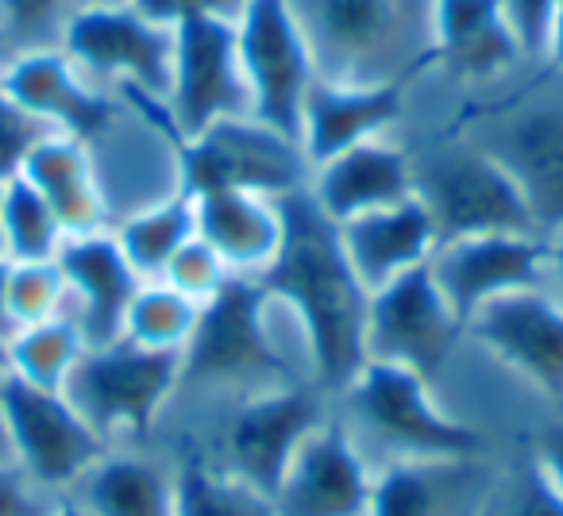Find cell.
Listing matches in <instances>:
<instances>
[{
	"instance_id": "obj_1",
	"label": "cell",
	"mask_w": 563,
	"mask_h": 516,
	"mask_svg": "<svg viewBox=\"0 0 563 516\" xmlns=\"http://www.w3.org/2000/svg\"><path fill=\"white\" fill-rule=\"evenodd\" d=\"M278 212L282 247L255 282L274 301V309L290 313V321L301 328L313 382L329 397H340L367 362L363 332L371 293L360 285L340 247L336 224L321 212L309 186L278 197Z\"/></svg>"
},
{
	"instance_id": "obj_2",
	"label": "cell",
	"mask_w": 563,
	"mask_h": 516,
	"mask_svg": "<svg viewBox=\"0 0 563 516\" xmlns=\"http://www.w3.org/2000/svg\"><path fill=\"white\" fill-rule=\"evenodd\" d=\"M329 86H394L432 70V0H286Z\"/></svg>"
},
{
	"instance_id": "obj_3",
	"label": "cell",
	"mask_w": 563,
	"mask_h": 516,
	"mask_svg": "<svg viewBox=\"0 0 563 516\" xmlns=\"http://www.w3.org/2000/svg\"><path fill=\"white\" fill-rule=\"evenodd\" d=\"M460 135L514 178L537 235L563 232V74H544L501 104L467 112Z\"/></svg>"
},
{
	"instance_id": "obj_4",
	"label": "cell",
	"mask_w": 563,
	"mask_h": 516,
	"mask_svg": "<svg viewBox=\"0 0 563 516\" xmlns=\"http://www.w3.org/2000/svg\"><path fill=\"white\" fill-rule=\"evenodd\" d=\"M271 298L255 278H228L201 305L197 328L181 351L178 390H217L235 401L294 382L271 332Z\"/></svg>"
},
{
	"instance_id": "obj_5",
	"label": "cell",
	"mask_w": 563,
	"mask_h": 516,
	"mask_svg": "<svg viewBox=\"0 0 563 516\" xmlns=\"http://www.w3.org/2000/svg\"><path fill=\"white\" fill-rule=\"evenodd\" d=\"M340 401L352 413L355 439H371L386 451V462L406 459H471L483 455V436L455 416H448L432 397L424 378L386 362H363Z\"/></svg>"
},
{
	"instance_id": "obj_6",
	"label": "cell",
	"mask_w": 563,
	"mask_h": 516,
	"mask_svg": "<svg viewBox=\"0 0 563 516\" xmlns=\"http://www.w3.org/2000/svg\"><path fill=\"white\" fill-rule=\"evenodd\" d=\"M413 197L424 204L440 243L498 232L537 235L514 178L460 132L413 155Z\"/></svg>"
},
{
	"instance_id": "obj_7",
	"label": "cell",
	"mask_w": 563,
	"mask_h": 516,
	"mask_svg": "<svg viewBox=\"0 0 563 516\" xmlns=\"http://www.w3.org/2000/svg\"><path fill=\"white\" fill-rule=\"evenodd\" d=\"M181 385V355L117 344L86 347L63 382V397L109 447H128L158 420Z\"/></svg>"
},
{
	"instance_id": "obj_8",
	"label": "cell",
	"mask_w": 563,
	"mask_h": 516,
	"mask_svg": "<svg viewBox=\"0 0 563 516\" xmlns=\"http://www.w3.org/2000/svg\"><path fill=\"white\" fill-rule=\"evenodd\" d=\"M174 43L178 32L135 4L81 9L63 35V51L93 86L117 97H147L163 109L174 78Z\"/></svg>"
},
{
	"instance_id": "obj_9",
	"label": "cell",
	"mask_w": 563,
	"mask_h": 516,
	"mask_svg": "<svg viewBox=\"0 0 563 516\" xmlns=\"http://www.w3.org/2000/svg\"><path fill=\"white\" fill-rule=\"evenodd\" d=\"M181 189L189 197L209 189L286 197L309 186V162L301 147L251 116L220 120L178 150Z\"/></svg>"
},
{
	"instance_id": "obj_10",
	"label": "cell",
	"mask_w": 563,
	"mask_h": 516,
	"mask_svg": "<svg viewBox=\"0 0 563 516\" xmlns=\"http://www.w3.org/2000/svg\"><path fill=\"white\" fill-rule=\"evenodd\" d=\"M324 401H329V393L317 382H290L235 401V413L224 424L217 462L240 482L274 497L298 447L329 420Z\"/></svg>"
},
{
	"instance_id": "obj_11",
	"label": "cell",
	"mask_w": 563,
	"mask_h": 516,
	"mask_svg": "<svg viewBox=\"0 0 563 516\" xmlns=\"http://www.w3.org/2000/svg\"><path fill=\"white\" fill-rule=\"evenodd\" d=\"M235 40L251 89V120L301 147V112L317 70L286 0H251L235 20Z\"/></svg>"
},
{
	"instance_id": "obj_12",
	"label": "cell",
	"mask_w": 563,
	"mask_h": 516,
	"mask_svg": "<svg viewBox=\"0 0 563 516\" xmlns=\"http://www.w3.org/2000/svg\"><path fill=\"white\" fill-rule=\"evenodd\" d=\"M460 336L463 321L437 290L429 267L409 270L386 290L371 293L367 332H363L367 362L401 367L432 385L444 374Z\"/></svg>"
},
{
	"instance_id": "obj_13",
	"label": "cell",
	"mask_w": 563,
	"mask_h": 516,
	"mask_svg": "<svg viewBox=\"0 0 563 516\" xmlns=\"http://www.w3.org/2000/svg\"><path fill=\"white\" fill-rule=\"evenodd\" d=\"M174 78L166 93V120L178 143L201 135L220 120L251 116V89L243 78L235 24L186 20L174 27Z\"/></svg>"
},
{
	"instance_id": "obj_14",
	"label": "cell",
	"mask_w": 563,
	"mask_h": 516,
	"mask_svg": "<svg viewBox=\"0 0 563 516\" xmlns=\"http://www.w3.org/2000/svg\"><path fill=\"white\" fill-rule=\"evenodd\" d=\"M4 424L12 462L58 497H66L78 478L109 451V444L81 420L63 390H43L12 374H4Z\"/></svg>"
},
{
	"instance_id": "obj_15",
	"label": "cell",
	"mask_w": 563,
	"mask_h": 516,
	"mask_svg": "<svg viewBox=\"0 0 563 516\" xmlns=\"http://www.w3.org/2000/svg\"><path fill=\"white\" fill-rule=\"evenodd\" d=\"M375 467L344 420L329 416L290 459L274 490V516H371Z\"/></svg>"
},
{
	"instance_id": "obj_16",
	"label": "cell",
	"mask_w": 563,
	"mask_h": 516,
	"mask_svg": "<svg viewBox=\"0 0 563 516\" xmlns=\"http://www.w3.org/2000/svg\"><path fill=\"white\" fill-rule=\"evenodd\" d=\"M429 274L452 313L467 324L478 305L517 290H544V235H463L429 255Z\"/></svg>"
},
{
	"instance_id": "obj_17",
	"label": "cell",
	"mask_w": 563,
	"mask_h": 516,
	"mask_svg": "<svg viewBox=\"0 0 563 516\" xmlns=\"http://www.w3.org/2000/svg\"><path fill=\"white\" fill-rule=\"evenodd\" d=\"M463 336L540 393L563 401V309L544 290H517L486 301L467 316Z\"/></svg>"
},
{
	"instance_id": "obj_18",
	"label": "cell",
	"mask_w": 563,
	"mask_h": 516,
	"mask_svg": "<svg viewBox=\"0 0 563 516\" xmlns=\"http://www.w3.org/2000/svg\"><path fill=\"white\" fill-rule=\"evenodd\" d=\"M66 290H70V321L78 324L86 347H104L124 339V321L143 278L132 270L112 232L70 235L58 250Z\"/></svg>"
},
{
	"instance_id": "obj_19",
	"label": "cell",
	"mask_w": 563,
	"mask_h": 516,
	"mask_svg": "<svg viewBox=\"0 0 563 516\" xmlns=\"http://www.w3.org/2000/svg\"><path fill=\"white\" fill-rule=\"evenodd\" d=\"M498 470L483 459H406L375 470L371 516H478Z\"/></svg>"
},
{
	"instance_id": "obj_20",
	"label": "cell",
	"mask_w": 563,
	"mask_h": 516,
	"mask_svg": "<svg viewBox=\"0 0 563 516\" xmlns=\"http://www.w3.org/2000/svg\"><path fill=\"white\" fill-rule=\"evenodd\" d=\"M0 89L24 104L32 116H40L43 124L81 143L97 127H104V120L120 104V97L93 86L63 47L9 58V66L0 70Z\"/></svg>"
},
{
	"instance_id": "obj_21",
	"label": "cell",
	"mask_w": 563,
	"mask_h": 516,
	"mask_svg": "<svg viewBox=\"0 0 563 516\" xmlns=\"http://www.w3.org/2000/svg\"><path fill=\"white\" fill-rule=\"evenodd\" d=\"M501 0H432V70L471 89H490L521 63Z\"/></svg>"
},
{
	"instance_id": "obj_22",
	"label": "cell",
	"mask_w": 563,
	"mask_h": 516,
	"mask_svg": "<svg viewBox=\"0 0 563 516\" xmlns=\"http://www.w3.org/2000/svg\"><path fill=\"white\" fill-rule=\"evenodd\" d=\"M309 193L332 224L390 209L413 197V155L386 135L355 143L309 170Z\"/></svg>"
},
{
	"instance_id": "obj_23",
	"label": "cell",
	"mask_w": 563,
	"mask_h": 516,
	"mask_svg": "<svg viewBox=\"0 0 563 516\" xmlns=\"http://www.w3.org/2000/svg\"><path fill=\"white\" fill-rule=\"evenodd\" d=\"M336 232L340 247H344L347 262L367 293L386 290L401 274L424 267L440 243L437 227L417 197L344 220V224H336Z\"/></svg>"
},
{
	"instance_id": "obj_24",
	"label": "cell",
	"mask_w": 563,
	"mask_h": 516,
	"mask_svg": "<svg viewBox=\"0 0 563 516\" xmlns=\"http://www.w3.org/2000/svg\"><path fill=\"white\" fill-rule=\"evenodd\" d=\"M413 81L394 86H329L313 81L301 112V155L309 170L324 158L355 147V143L378 139L394 127L406 109V93Z\"/></svg>"
},
{
	"instance_id": "obj_25",
	"label": "cell",
	"mask_w": 563,
	"mask_h": 516,
	"mask_svg": "<svg viewBox=\"0 0 563 516\" xmlns=\"http://www.w3.org/2000/svg\"><path fill=\"white\" fill-rule=\"evenodd\" d=\"M197 235L209 243L235 278H258L282 247L278 197L243 193V189H209L194 193Z\"/></svg>"
},
{
	"instance_id": "obj_26",
	"label": "cell",
	"mask_w": 563,
	"mask_h": 516,
	"mask_svg": "<svg viewBox=\"0 0 563 516\" xmlns=\"http://www.w3.org/2000/svg\"><path fill=\"white\" fill-rule=\"evenodd\" d=\"M20 178L51 204V212L58 216V224L70 235H93L109 232V209H104L101 181H97L93 158H89L86 143L74 135H47L40 147L32 150V158L24 162Z\"/></svg>"
},
{
	"instance_id": "obj_27",
	"label": "cell",
	"mask_w": 563,
	"mask_h": 516,
	"mask_svg": "<svg viewBox=\"0 0 563 516\" xmlns=\"http://www.w3.org/2000/svg\"><path fill=\"white\" fill-rule=\"evenodd\" d=\"M66 497L89 516H174V470L132 447H109Z\"/></svg>"
},
{
	"instance_id": "obj_28",
	"label": "cell",
	"mask_w": 563,
	"mask_h": 516,
	"mask_svg": "<svg viewBox=\"0 0 563 516\" xmlns=\"http://www.w3.org/2000/svg\"><path fill=\"white\" fill-rule=\"evenodd\" d=\"M117 247L124 250V258L132 262V270L143 282H158L163 270L170 267V258L186 247L197 235V209L194 197L181 193L166 197V201L140 209L132 216H124L120 224L109 227Z\"/></svg>"
},
{
	"instance_id": "obj_29",
	"label": "cell",
	"mask_w": 563,
	"mask_h": 516,
	"mask_svg": "<svg viewBox=\"0 0 563 516\" xmlns=\"http://www.w3.org/2000/svg\"><path fill=\"white\" fill-rule=\"evenodd\" d=\"M174 516H274V501L228 474L212 455L174 467Z\"/></svg>"
},
{
	"instance_id": "obj_30",
	"label": "cell",
	"mask_w": 563,
	"mask_h": 516,
	"mask_svg": "<svg viewBox=\"0 0 563 516\" xmlns=\"http://www.w3.org/2000/svg\"><path fill=\"white\" fill-rule=\"evenodd\" d=\"M81 355H86V339H81L78 324L70 316H55V321L12 332L4 344V374L43 385V390H63Z\"/></svg>"
},
{
	"instance_id": "obj_31",
	"label": "cell",
	"mask_w": 563,
	"mask_h": 516,
	"mask_svg": "<svg viewBox=\"0 0 563 516\" xmlns=\"http://www.w3.org/2000/svg\"><path fill=\"white\" fill-rule=\"evenodd\" d=\"M197 316H201V305L189 301L186 293L170 290L166 282H143L132 298V309H128L124 339L151 347V351L181 355L197 328Z\"/></svg>"
},
{
	"instance_id": "obj_32",
	"label": "cell",
	"mask_w": 563,
	"mask_h": 516,
	"mask_svg": "<svg viewBox=\"0 0 563 516\" xmlns=\"http://www.w3.org/2000/svg\"><path fill=\"white\" fill-rule=\"evenodd\" d=\"M66 243V227L51 212V204L27 186L12 178L4 186V258L9 262H47L58 258Z\"/></svg>"
},
{
	"instance_id": "obj_33",
	"label": "cell",
	"mask_w": 563,
	"mask_h": 516,
	"mask_svg": "<svg viewBox=\"0 0 563 516\" xmlns=\"http://www.w3.org/2000/svg\"><path fill=\"white\" fill-rule=\"evenodd\" d=\"M70 313V290L58 258L47 262H9V316L12 332L27 328V324L55 321V316Z\"/></svg>"
},
{
	"instance_id": "obj_34",
	"label": "cell",
	"mask_w": 563,
	"mask_h": 516,
	"mask_svg": "<svg viewBox=\"0 0 563 516\" xmlns=\"http://www.w3.org/2000/svg\"><path fill=\"white\" fill-rule=\"evenodd\" d=\"M70 20L74 0H0V32H4L12 58L63 47Z\"/></svg>"
},
{
	"instance_id": "obj_35",
	"label": "cell",
	"mask_w": 563,
	"mask_h": 516,
	"mask_svg": "<svg viewBox=\"0 0 563 516\" xmlns=\"http://www.w3.org/2000/svg\"><path fill=\"white\" fill-rule=\"evenodd\" d=\"M478 516H563V493L537 462H529L514 474H498Z\"/></svg>"
},
{
	"instance_id": "obj_36",
	"label": "cell",
	"mask_w": 563,
	"mask_h": 516,
	"mask_svg": "<svg viewBox=\"0 0 563 516\" xmlns=\"http://www.w3.org/2000/svg\"><path fill=\"white\" fill-rule=\"evenodd\" d=\"M228 278H235V274H228V267L220 262L217 250H212L201 235H194V239H189L186 247L170 258V267L163 270V278H158V282H166L170 290L186 293L189 301L205 305V301L217 298L220 285H224Z\"/></svg>"
},
{
	"instance_id": "obj_37",
	"label": "cell",
	"mask_w": 563,
	"mask_h": 516,
	"mask_svg": "<svg viewBox=\"0 0 563 516\" xmlns=\"http://www.w3.org/2000/svg\"><path fill=\"white\" fill-rule=\"evenodd\" d=\"M47 135H55V127L43 124L40 116L24 109L20 101H12L0 89V181L20 178L24 162L32 158V150L40 147Z\"/></svg>"
},
{
	"instance_id": "obj_38",
	"label": "cell",
	"mask_w": 563,
	"mask_h": 516,
	"mask_svg": "<svg viewBox=\"0 0 563 516\" xmlns=\"http://www.w3.org/2000/svg\"><path fill=\"white\" fill-rule=\"evenodd\" d=\"M555 12H560V0H501V16H506L509 32H514L525 58L548 63Z\"/></svg>"
},
{
	"instance_id": "obj_39",
	"label": "cell",
	"mask_w": 563,
	"mask_h": 516,
	"mask_svg": "<svg viewBox=\"0 0 563 516\" xmlns=\"http://www.w3.org/2000/svg\"><path fill=\"white\" fill-rule=\"evenodd\" d=\"M58 501L63 497L35 482L24 467L0 459V516H51Z\"/></svg>"
},
{
	"instance_id": "obj_40",
	"label": "cell",
	"mask_w": 563,
	"mask_h": 516,
	"mask_svg": "<svg viewBox=\"0 0 563 516\" xmlns=\"http://www.w3.org/2000/svg\"><path fill=\"white\" fill-rule=\"evenodd\" d=\"M135 9L147 12L158 24H186V20H224V24H235V20L247 12L251 0H132Z\"/></svg>"
},
{
	"instance_id": "obj_41",
	"label": "cell",
	"mask_w": 563,
	"mask_h": 516,
	"mask_svg": "<svg viewBox=\"0 0 563 516\" xmlns=\"http://www.w3.org/2000/svg\"><path fill=\"white\" fill-rule=\"evenodd\" d=\"M532 462H537V467L552 478L555 490L563 493V424H555V428L544 431V439H540V447H537V459Z\"/></svg>"
},
{
	"instance_id": "obj_42",
	"label": "cell",
	"mask_w": 563,
	"mask_h": 516,
	"mask_svg": "<svg viewBox=\"0 0 563 516\" xmlns=\"http://www.w3.org/2000/svg\"><path fill=\"white\" fill-rule=\"evenodd\" d=\"M544 293L563 309V232L544 239Z\"/></svg>"
},
{
	"instance_id": "obj_43",
	"label": "cell",
	"mask_w": 563,
	"mask_h": 516,
	"mask_svg": "<svg viewBox=\"0 0 563 516\" xmlns=\"http://www.w3.org/2000/svg\"><path fill=\"white\" fill-rule=\"evenodd\" d=\"M12 316H9V258H0V339L9 344Z\"/></svg>"
},
{
	"instance_id": "obj_44",
	"label": "cell",
	"mask_w": 563,
	"mask_h": 516,
	"mask_svg": "<svg viewBox=\"0 0 563 516\" xmlns=\"http://www.w3.org/2000/svg\"><path fill=\"white\" fill-rule=\"evenodd\" d=\"M548 66H552L555 74H563V0H560V12H555L552 43H548Z\"/></svg>"
},
{
	"instance_id": "obj_45",
	"label": "cell",
	"mask_w": 563,
	"mask_h": 516,
	"mask_svg": "<svg viewBox=\"0 0 563 516\" xmlns=\"http://www.w3.org/2000/svg\"><path fill=\"white\" fill-rule=\"evenodd\" d=\"M0 459H12V447H9V424H4V374H0Z\"/></svg>"
},
{
	"instance_id": "obj_46",
	"label": "cell",
	"mask_w": 563,
	"mask_h": 516,
	"mask_svg": "<svg viewBox=\"0 0 563 516\" xmlns=\"http://www.w3.org/2000/svg\"><path fill=\"white\" fill-rule=\"evenodd\" d=\"M112 4H132V0H74V12H81V9H112Z\"/></svg>"
},
{
	"instance_id": "obj_47",
	"label": "cell",
	"mask_w": 563,
	"mask_h": 516,
	"mask_svg": "<svg viewBox=\"0 0 563 516\" xmlns=\"http://www.w3.org/2000/svg\"><path fill=\"white\" fill-rule=\"evenodd\" d=\"M51 516H89V513H86V508L74 505L70 497H63V501H58V508H55V513H51Z\"/></svg>"
},
{
	"instance_id": "obj_48",
	"label": "cell",
	"mask_w": 563,
	"mask_h": 516,
	"mask_svg": "<svg viewBox=\"0 0 563 516\" xmlns=\"http://www.w3.org/2000/svg\"><path fill=\"white\" fill-rule=\"evenodd\" d=\"M4 186L9 181H0V258H4Z\"/></svg>"
},
{
	"instance_id": "obj_49",
	"label": "cell",
	"mask_w": 563,
	"mask_h": 516,
	"mask_svg": "<svg viewBox=\"0 0 563 516\" xmlns=\"http://www.w3.org/2000/svg\"><path fill=\"white\" fill-rule=\"evenodd\" d=\"M9 58H12V51H9V43H4V32H0V70L9 66Z\"/></svg>"
},
{
	"instance_id": "obj_50",
	"label": "cell",
	"mask_w": 563,
	"mask_h": 516,
	"mask_svg": "<svg viewBox=\"0 0 563 516\" xmlns=\"http://www.w3.org/2000/svg\"><path fill=\"white\" fill-rule=\"evenodd\" d=\"M0 374H4V339H0Z\"/></svg>"
}]
</instances>
